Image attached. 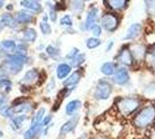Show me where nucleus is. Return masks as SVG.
<instances>
[{"instance_id":"nucleus-1","label":"nucleus","mask_w":155,"mask_h":139,"mask_svg":"<svg viewBox=\"0 0 155 139\" xmlns=\"http://www.w3.org/2000/svg\"><path fill=\"white\" fill-rule=\"evenodd\" d=\"M132 124L138 130H147L155 124V104H146L141 107L133 116Z\"/></svg>"},{"instance_id":"nucleus-2","label":"nucleus","mask_w":155,"mask_h":139,"mask_svg":"<svg viewBox=\"0 0 155 139\" xmlns=\"http://www.w3.org/2000/svg\"><path fill=\"white\" fill-rule=\"evenodd\" d=\"M116 108L119 115L130 117L141 108V100L138 96H123L116 100Z\"/></svg>"},{"instance_id":"nucleus-3","label":"nucleus","mask_w":155,"mask_h":139,"mask_svg":"<svg viewBox=\"0 0 155 139\" xmlns=\"http://www.w3.org/2000/svg\"><path fill=\"white\" fill-rule=\"evenodd\" d=\"M120 21L122 19L117 13L107 12L101 16V27L108 33H114L118 29Z\"/></svg>"},{"instance_id":"nucleus-4","label":"nucleus","mask_w":155,"mask_h":139,"mask_svg":"<svg viewBox=\"0 0 155 139\" xmlns=\"http://www.w3.org/2000/svg\"><path fill=\"white\" fill-rule=\"evenodd\" d=\"M112 91H114V87H112V84L110 82L109 80L101 79L98 80V82L96 84L94 96H95L96 100L104 101V100H108L111 96Z\"/></svg>"},{"instance_id":"nucleus-5","label":"nucleus","mask_w":155,"mask_h":139,"mask_svg":"<svg viewBox=\"0 0 155 139\" xmlns=\"http://www.w3.org/2000/svg\"><path fill=\"white\" fill-rule=\"evenodd\" d=\"M115 59H116L117 64H120L124 67H133L134 64H136L134 59H133V56H132V52L130 50L129 44L123 45L119 49V51L116 55Z\"/></svg>"},{"instance_id":"nucleus-6","label":"nucleus","mask_w":155,"mask_h":139,"mask_svg":"<svg viewBox=\"0 0 155 139\" xmlns=\"http://www.w3.org/2000/svg\"><path fill=\"white\" fill-rule=\"evenodd\" d=\"M131 80V75H130V71L127 67H118L116 73L112 75V82L116 84L117 86H126Z\"/></svg>"},{"instance_id":"nucleus-7","label":"nucleus","mask_w":155,"mask_h":139,"mask_svg":"<svg viewBox=\"0 0 155 139\" xmlns=\"http://www.w3.org/2000/svg\"><path fill=\"white\" fill-rule=\"evenodd\" d=\"M130 50L132 52L133 56V59L134 63H142L143 60L146 59V56H147V48L145 44L141 43H133V44H129Z\"/></svg>"},{"instance_id":"nucleus-8","label":"nucleus","mask_w":155,"mask_h":139,"mask_svg":"<svg viewBox=\"0 0 155 139\" xmlns=\"http://www.w3.org/2000/svg\"><path fill=\"white\" fill-rule=\"evenodd\" d=\"M142 30H143V27L141 23L136 22V23H132L129 27V29L126 30V34L124 35L123 40L124 41H134L137 38H139L142 35Z\"/></svg>"},{"instance_id":"nucleus-9","label":"nucleus","mask_w":155,"mask_h":139,"mask_svg":"<svg viewBox=\"0 0 155 139\" xmlns=\"http://www.w3.org/2000/svg\"><path fill=\"white\" fill-rule=\"evenodd\" d=\"M98 19V8L93 6L89 8L87 16H86V21L82 23V30H91V28L94 25H96V21Z\"/></svg>"},{"instance_id":"nucleus-10","label":"nucleus","mask_w":155,"mask_h":139,"mask_svg":"<svg viewBox=\"0 0 155 139\" xmlns=\"http://www.w3.org/2000/svg\"><path fill=\"white\" fill-rule=\"evenodd\" d=\"M104 6L114 12H122L129 7L130 0H103Z\"/></svg>"},{"instance_id":"nucleus-11","label":"nucleus","mask_w":155,"mask_h":139,"mask_svg":"<svg viewBox=\"0 0 155 139\" xmlns=\"http://www.w3.org/2000/svg\"><path fill=\"white\" fill-rule=\"evenodd\" d=\"M78 122H79V116L78 115H74L71 119H68L67 122H65L64 124L61 125L60 127V134L61 136H65V134H68V133H71L74 129H75V126H77Z\"/></svg>"},{"instance_id":"nucleus-12","label":"nucleus","mask_w":155,"mask_h":139,"mask_svg":"<svg viewBox=\"0 0 155 139\" xmlns=\"http://www.w3.org/2000/svg\"><path fill=\"white\" fill-rule=\"evenodd\" d=\"M117 68H118V64L116 61H105V63L102 64L100 71L105 77H112L116 73Z\"/></svg>"},{"instance_id":"nucleus-13","label":"nucleus","mask_w":155,"mask_h":139,"mask_svg":"<svg viewBox=\"0 0 155 139\" xmlns=\"http://www.w3.org/2000/svg\"><path fill=\"white\" fill-rule=\"evenodd\" d=\"M72 72V66L71 64H66V63H61L57 66L56 70V74H57V78L59 80H63L65 78H67Z\"/></svg>"},{"instance_id":"nucleus-14","label":"nucleus","mask_w":155,"mask_h":139,"mask_svg":"<svg viewBox=\"0 0 155 139\" xmlns=\"http://www.w3.org/2000/svg\"><path fill=\"white\" fill-rule=\"evenodd\" d=\"M81 77H82V74L80 71H77V72H73L67 78V79L64 81V85L65 87H68V88H74V87L77 86L78 84H79V81L81 79Z\"/></svg>"},{"instance_id":"nucleus-15","label":"nucleus","mask_w":155,"mask_h":139,"mask_svg":"<svg viewBox=\"0 0 155 139\" xmlns=\"http://www.w3.org/2000/svg\"><path fill=\"white\" fill-rule=\"evenodd\" d=\"M7 61L8 63H12L15 65H19V66H23L28 61V57L26 55H21V53H15V55H11L7 57Z\"/></svg>"},{"instance_id":"nucleus-16","label":"nucleus","mask_w":155,"mask_h":139,"mask_svg":"<svg viewBox=\"0 0 155 139\" xmlns=\"http://www.w3.org/2000/svg\"><path fill=\"white\" fill-rule=\"evenodd\" d=\"M80 108H81V101L80 100H73V101L67 103V106L65 108V113L68 116H74L79 111Z\"/></svg>"},{"instance_id":"nucleus-17","label":"nucleus","mask_w":155,"mask_h":139,"mask_svg":"<svg viewBox=\"0 0 155 139\" xmlns=\"http://www.w3.org/2000/svg\"><path fill=\"white\" fill-rule=\"evenodd\" d=\"M20 5L31 12H41L42 9V6L39 5L38 1H34V0H21Z\"/></svg>"},{"instance_id":"nucleus-18","label":"nucleus","mask_w":155,"mask_h":139,"mask_svg":"<svg viewBox=\"0 0 155 139\" xmlns=\"http://www.w3.org/2000/svg\"><path fill=\"white\" fill-rule=\"evenodd\" d=\"M42 127H43V124L42 123H37V124H31V126L25 132V136L23 138L25 139H32L36 134H38L41 131H42Z\"/></svg>"},{"instance_id":"nucleus-19","label":"nucleus","mask_w":155,"mask_h":139,"mask_svg":"<svg viewBox=\"0 0 155 139\" xmlns=\"http://www.w3.org/2000/svg\"><path fill=\"white\" fill-rule=\"evenodd\" d=\"M0 20H1V22L4 23L5 27H8V28H16L18 27V21H16V19H14L12 14L9 13L2 14L1 18H0Z\"/></svg>"},{"instance_id":"nucleus-20","label":"nucleus","mask_w":155,"mask_h":139,"mask_svg":"<svg viewBox=\"0 0 155 139\" xmlns=\"http://www.w3.org/2000/svg\"><path fill=\"white\" fill-rule=\"evenodd\" d=\"M38 75H39L38 72H37L35 68L29 70V71L23 75L22 82H23V84H29V85H31V84H34L36 80L38 79Z\"/></svg>"},{"instance_id":"nucleus-21","label":"nucleus","mask_w":155,"mask_h":139,"mask_svg":"<svg viewBox=\"0 0 155 139\" xmlns=\"http://www.w3.org/2000/svg\"><path fill=\"white\" fill-rule=\"evenodd\" d=\"M145 12L148 18H155V0H143Z\"/></svg>"},{"instance_id":"nucleus-22","label":"nucleus","mask_w":155,"mask_h":139,"mask_svg":"<svg viewBox=\"0 0 155 139\" xmlns=\"http://www.w3.org/2000/svg\"><path fill=\"white\" fill-rule=\"evenodd\" d=\"M16 21L20 25H28L32 21V15L28 12H19L16 16Z\"/></svg>"},{"instance_id":"nucleus-23","label":"nucleus","mask_w":155,"mask_h":139,"mask_svg":"<svg viewBox=\"0 0 155 139\" xmlns=\"http://www.w3.org/2000/svg\"><path fill=\"white\" fill-rule=\"evenodd\" d=\"M84 0H71L70 7H71V9L74 13L79 14L84 11Z\"/></svg>"},{"instance_id":"nucleus-24","label":"nucleus","mask_w":155,"mask_h":139,"mask_svg":"<svg viewBox=\"0 0 155 139\" xmlns=\"http://www.w3.org/2000/svg\"><path fill=\"white\" fill-rule=\"evenodd\" d=\"M32 109V107L30 103H28V102H22V103H20L18 106H15L13 108V111L15 114H26L28 111H30Z\"/></svg>"},{"instance_id":"nucleus-25","label":"nucleus","mask_w":155,"mask_h":139,"mask_svg":"<svg viewBox=\"0 0 155 139\" xmlns=\"http://www.w3.org/2000/svg\"><path fill=\"white\" fill-rule=\"evenodd\" d=\"M36 38H37V33H36L35 29L28 28V29L25 30V33H23V40L26 41V42H35Z\"/></svg>"},{"instance_id":"nucleus-26","label":"nucleus","mask_w":155,"mask_h":139,"mask_svg":"<svg viewBox=\"0 0 155 139\" xmlns=\"http://www.w3.org/2000/svg\"><path fill=\"white\" fill-rule=\"evenodd\" d=\"M27 119L26 115H20V116H15L13 119H12V129L13 130H19L21 129V126L23 124V122Z\"/></svg>"},{"instance_id":"nucleus-27","label":"nucleus","mask_w":155,"mask_h":139,"mask_svg":"<svg viewBox=\"0 0 155 139\" xmlns=\"http://www.w3.org/2000/svg\"><path fill=\"white\" fill-rule=\"evenodd\" d=\"M102 44V41L97 37H89L86 40V46L89 49V50H93V49H96L98 46Z\"/></svg>"},{"instance_id":"nucleus-28","label":"nucleus","mask_w":155,"mask_h":139,"mask_svg":"<svg viewBox=\"0 0 155 139\" xmlns=\"http://www.w3.org/2000/svg\"><path fill=\"white\" fill-rule=\"evenodd\" d=\"M46 19H48V16L45 15V16L43 18V21H41V22H39V29H41V33L43 34L44 36L49 35V34H51V26L48 23Z\"/></svg>"},{"instance_id":"nucleus-29","label":"nucleus","mask_w":155,"mask_h":139,"mask_svg":"<svg viewBox=\"0 0 155 139\" xmlns=\"http://www.w3.org/2000/svg\"><path fill=\"white\" fill-rule=\"evenodd\" d=\"M16 46L18 45H16V43L13 40H5L1 42V48L7 50V51H9V52L16 51Z\"/></svg>"},{"instance_id":"nucleus-30","label":"nucleus","mask_w":155,"mask_h":139,"mask_svg":"<svg viewBox=\"0 0 155 139\" xmlns=\"http://www.w3.org/2000/svg\"><path fill=\"white\" fill-rule=\"evenodd\" d=\"M86 60V55L84 53H78L77 56L71 60V66L72 67H79L82 65Z\"/></svg>"},{"instance_id":"nucleus-31","label":"nucleus","mask_w":155,"mask_h":139,"mask_svg":"<svg viewBox=\"0 0 155 139\" xmlns=\"http://www.w3.org/2000/svg\"><path fill=\"white\" fill-rule=\"evenodd\" d=\"M44 113H45V109H44V108H41L36 113L35 117L32 118V123H31V124L42 123V121H43V117H44Z\"/></svg>"},{"instance_id":"nucleus-32","label":"nucleus","mask_w":155,"mask_h":139,"mask_svg":"<svg viewBox=\"0 0 155 139\" xmlns=\"http://www.w3.org/2000/svg\"><path fill=\"white\" fill-rule=\"evenodd\" d=\"M45 51H46V53L50 56V57H52V58H56L59 53H60V51H59L58 48H56V46H53V45H48V46H46Z\"/></svg>"},{"instance_id":"nucleus-33","label":"nucleus","mask_w":155,"mask_h":139,"mask_svg":"<svg viewBox=\"0 0 155 139\" xmlns=\"http://www.w3.org/2000/svg\"><path fill=\"white\" fill-rule=\"evenodd\" d=\"M60 26H65V27H72L73 26V20H72V16L66 14L64 15L61 19H60Z\"/></svg>"},{"instance_id":"nucleus-34","label":"nucleus","mask_w":155,"mask_h":139,"mask_svg":"<svg viewBox=\"0 0 155 139\" xmlns=\"http://www.w3.org/2000/svg\"><path fill=\"white\" fill-rule=\"evenodd\" d=\"M102 30H103V28L101 27V25H94V26L91 28V31L93 34V37H100L101 35H102Z\"/></svg>"},{"instance_id":"nucleus-35","label":"nucleus","mask_w":155,"mask_h":139,"mask_svg":"<svg viewBox=\"0 0 155 139\" xmlns=\"http://www.w3.org/2000/svg\"><path fill=\"white\" fill-rule=\"evenodd\" d=\"M6 65H7V70L9 71V73H12V74H18L21 71V68H22V66L15 65V64L8 63V61H6Z\"/></svg>"},{"instance_id":"nucleus-36","label":"nucleus","mask_w":155,"mask_h":139,"mask_svg":"<svg viewBox=\"0 0 155 139\" xmlns=\"http://www.w3.org/2000/svg\"><path fill=\"white\" fill-rule=\"evenodd\" d=\"M51 5V4H50ZM49 5V8H50V11H49V16H50V20L52 22H56L57 21V12H56V9L53 8V6H50Z\"/></svg>"},{"instance_id":"nucleus-37","label":"nucleus","mask_w":155,"mask_h":139,"mask_svg":"<svg viewBox=\"0 0 155 139\" xmlns=\"http://www.w3.org/2000/svg\"><path fill=\"white\" fill-rule=\"evenodd\" d=\"M78 53H80V50L78 49V48H72V50L70 52L67 53V56H66V58L68 60H72L75 56H77Z\"/></svg>"},{"instance_id":"nucleus-38","label":"nucleus","mask_w":155,"mask_h":139,"mask_svg":"<svg viewBox=\"0 0 155 139\" xmlns=\"http://www.w3.org/2000/svg\"><path fill=\"white\" fill-rule=\"evenodd\" d=\"M54 87H56V82H54L53 79H51L50 82H49V85H48V88H46V93H48V94H49V93H52L53 89H54Z\"/></svg>"},{"instance_id":"nucleus-39","label":"nucleus","mask_w":155,"mask_h":139,"mask_svg":"<svg viewBox=\"0 0 155 139\" xmlns=\"http://www.w3.org/2000/svg\"><path fill=\"white\" fill-rule=\"evenodd\" d=\"M26 52H27V48H26V45L23 44H20V45H18L16 46V53H21V55H26Z\"/></svg>"},{"instance_id":"nucleus-40","label":"nucleus","mask_w":155,"mask_h":139,"mask_svg":"<svg viewBox=\"0 0 155 139\" xmlns=\"http://www.w3.org/2000/svg\"><path fill=\"white\" fill-rule=\"evenodd\" d=\"M6 95L4 93L0 92V109L5 107V103H6Z\"/></svg>"},{"instance_id":"nucleus-41","label":"nucleus","mask_w":155,"mask_h":139,"mask_svg":"<svg viewBox=\"0 0 155 139\" xmlns=\"http://www.w3.org/2000/svg\"><path fill=\"white\" fill-rule=\"evenodd\" d=\"M51 119H52L51 115H50V116H48V117H45V118L42 121V124H43V126H48L49 122H51Z\"/></svg>"},{"instance_id":"nucleus-42","label":"nucleus","mask_w":155,"mask_h":139,"mask_svg":"<svg viewBox=\"0 0 155 139\" xmlns=\"http://www.w3.org/2000/svg\"><path fill=\"white\" fill-rule=\"evenodd\" d=\"M149 138L155 139V125L150 127V134H149Z\"/></svg>"},{"instance_id":"nucleus-43","label":"nucleus","mask_w":155,"mask_h":139,"mask_svg":"<svg viewBox=\"0 0 155 139\" xmlns=\"http://www.w3.org/2000/svg\"><path fill=\"white\" fill-rule=\"evenodd\" d=\"M112 46H114V42H112V41H109L108 45H107V48H105V51H107V52H109L110 50L112 49Z\"/></svg>"},{"instance_id":"nucleus-44","label":"nucleus","mask_w":155,"mask_h":139,"mask_svg":"<svg viewBox=\"0 0 155 139\" xmlns=\"http://www.w3.org/2000/svg\"><path fill=\"white\" fill-rule=\"evenodd\" d=\"M150 56H152V58H153V60L155 61V45L152 48V50H150Z\"/></svg>"},{"instance_id":"nucleus-45","label":"nucleus","mask_w":155,"mask_h":139,"mask_svg":"<svg viewBox=\"0 0 155 139\" xmlns=\"http://www.w3.org/2000/svg\"><path fill=\"white\" fill-rule=\"evenodd\" d=\"M93 139H105V138L102 137V136H97V137H95V138H93Z\"/></svg>"},{"instance_id":"nucleus-46","label":"nucleus","mask_w":155,"mask_h":139,"mask_svg":"<svg viewBox=\"0 0 155 139\" xmlns=\"http://www.w3.org/2000/svg\"><path fill=\"white\" fill-rule=\"evenodd\" d=\"M4 1H5V0H0V8L4 6Z\"/></svg>"},{"instance_id":"nucleus-47","label":"nucleus","mask_w":155,"mask_h":139,"mask_svg":"<svg viewBox=\"0 0 155 139\" xmlns=\"http://www.w3.org/2000/svg\"><path fill=\"white\" fill-rule=\"evenodd\" d=\"M2 27H4V23H2V22H1V20H0V30L2 29Z\"/></svg>"},{"instance_id":"nucleus-48","label":"nucleus","mask_w":155,"mask_h":139,"mask_svg":"<svg viewBox=\"0 0 155 139\" xmlns=\"http://www.w3.org/2000/svg\"><path fill=\"white\" fill-rule=\"evenodd\" d=\"M5 79V78H4V77H1V75H0V85H1V82H2V80Z\"/></svg>"},{"instance_id":"nucleus-49","label":"nucleus","mask_w":155,"mask_h":139,"mask_svg":"<svg viewBox=\"0 0 155 139\" xmlns=\"http://www.w3.org/2000/svg\"><path fill=\"white\" fill-rule=\"evenodd\" d=\"M1 137H2V132H1V131H0V138H1Z\"/></svg>"},{"instance_id":"nucleus-50","label":"nucleus","mask_w":155,"mask_h":139,"mask_svg":"<svg viewBox=\"0 0 155 139\" xmlns=\"http://www.w3.org/2000/svg\"><path fill=\"white\" fill-rule=\"evenodd\" d=\"M34 1H38V2H39V0H34Z\"/></svg>"},{"instance_id":"nucleus-51","label":"nucleus","mask_w":155,"mask_h":139,"mask_svg":"<svg viewBox=\"0 0 155 139\" xmlns=\"http://www.w3.org/2000/svg\"><path fill=\"white\" fill-rule=\"evenodd\" d=\"M84 1H89V0H84Z\"/></svg>"}]
</instances>
